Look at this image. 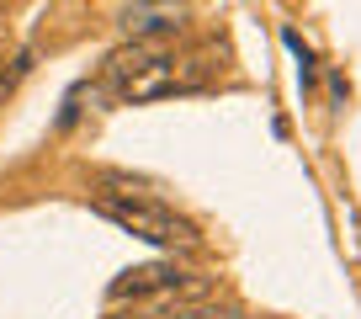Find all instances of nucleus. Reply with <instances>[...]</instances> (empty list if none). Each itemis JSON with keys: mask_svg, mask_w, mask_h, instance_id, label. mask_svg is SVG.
I'll return each mask as SVG.
<instances>
[{"mask_svg": "<svg viewBox=\"0 0 361 319\" xmlns=\"http://www.w3.org/2000/svg\"><path fill=\"white\" fill-rule=\"evenodd\" d=\"M202 293H207V282H202L197 272H180L176 261L128 266V272L106 287V298H112V303H144V298H154V303H197Z\"/></svg>", "mask_w": 361, "mask_h": 319, "instance_id": "f03ea898", "label": "nucleus"}, {"mask_svg": "<svg viewBox=\"0 0 361 319\" xmlns=\"http://www.w3.org/2000/svg\"><path fill=\"white\" fill-rule=\"evenodd\" d=\"M186 27V11H180L176 0H138L123 11V37H176Z\"/></svg>", "mask_w": 361, "mask_h": 319, "instance_id": "20e7f679", "label": "nucleus"}, {"mask_svg": "<svg viewBox=\"0 0 361 319\" xmlns=\"http://www.w3.org/2000/svg\"><path fill=\"white\" fill-rule=\"evenodd\" d=\"M96 213L112 218L117 229H128L133 239H149L159 251H202V234H197L192 218H180L176 207L154 203V197H133V192H106L96 197Z\"/></svg>", "mask_w": 361, "mask_h": 319, "instance_id": "f257e3e1", "label": "nucleus"}, {"mask_svg": "<svg viewBox=\"0 0 361 319\" xmlns=\"http://www.w3.org/2000/svg\"><path fill=\"white\" fill-rule=\"evenodd\" d=\"M165 319H239V314H228V308H207V303H176Z\"/></svg>", "mask_w": 361, "mask_h": 319, "instance_id": "39448f33", "label": "nucleus"}, {"mask_svg": "<svg viewBox=\"0 0 361 319\" xmlns=\"http://www.w3.org/2000/svg\"><path fill=\"white\" fill-rule=\"evenodd\" d=\"M176 75H180L176 54H159V59H149V64H133V69H123V75H112L106 85H112V96L123 107H144V102H159V96L176 91Z\"/></svg>", "mask_w": 361, "mask_h": 319, "instance_id": "7ed1b4c3", "label": "nucleus"}]
</instances>
